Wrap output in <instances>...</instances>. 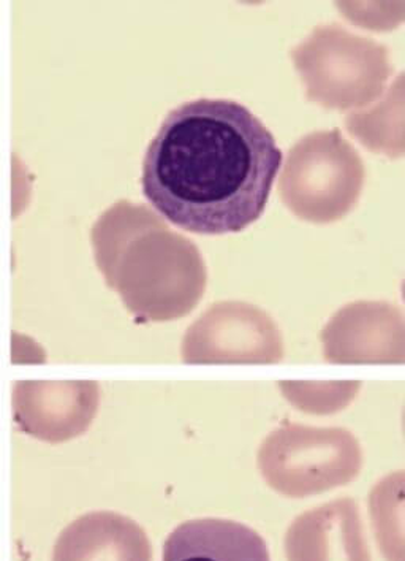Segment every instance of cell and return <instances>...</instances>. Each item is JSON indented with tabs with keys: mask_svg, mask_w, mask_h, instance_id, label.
<instances>
[{
	"mask_svg": "<svg viewBox=\"0 0 405 561\" xmlns=\"http://www.w3.org/2000/svg\"><path fill=\"white\" fill-rule=\"evenodd\" d=\"M95 262L109 289L141 322L184 318L206 289V265L194 241L144 205L120 201L92 227Z\"/></svg>",
	"mask_w": 405,
	"mask_h": 561,
	"instance_id": "2",
	"label": "cell"
},
{
	"mask_svg": "<svg viewBox=\"0 0 405 561\" xmlns=\"http://www.w3.org/2000/svg\"><path fill=\"white\" fill-rule=\"evenodd\" d=\"M290 561H369L360 524L339 514L300 518L287 538Z\"/></svg>",
	"mask_w": 405,
	"mask_h": 561,
	"instance_id": "9",
	"label": "cell"
},
{
	"mask_svg": "<svg viewBox=\"0 0 405 561\" xmlns=\"http://www.w3.org/2000/svg\"><path fill=\"white\" fill-rule=\"evenodd\" d=\"M53 561H152V549L137 522L103 511L77 518L60 533Z\"/></svg>",
	"mask_w": 405,
	"mask_h": 561,
	"instance_id": "7",
	"label": "cell"
},
{
	"mask_svg": "<svg viewBox=\"0 0 405 561\" xmlns=\"http://www.w3.org/2000/svg\"><path fill=\"white\" fill-rule=\"evenodd\" d=\"M162 561H271L268 545L257 531L227 518H194L177 525Z\"/></svg>",
	"mask_w": 405,
	"mask_h": 561,
	"instance_id": "8",
	"label": "cell"
},
{
	"mask_svg": "<svg viewBox=\"0 0 405 561\" xmlns=\"http://www.w3.org/2000/svg\"><path fill=\"white\" fill-rule=\"evenodd\" d=\"M364 176L360 152L340 130H320L290 149L279 180L280 197L303 221L336 222L360 201Z\"/></svg>",
	"mask_w": 405,
	"mask_h": 561,
	"instance_id": "4",
	"label": "cell"
},
{
	"mask_svg": "<svg viewBox=\"0 0 405 561\" xmlns=\"http://www.w3.org/2000/svg\"><path fill=\"white\" fill-rule=\"evenodd\" d=\"M346 127L369 151L390 159L404 158L405 72L400 73L377 104L351 112Z\"/></svg>",
	"mask_w": 405,
	"mask_h": 561,
	"instance_id": "10",
	"label": "cell"
},
{
	"mask_svg": "<svg viewBox=\"0 0 405 561\" xmlns=\"http://www.w3.org/2000/svg\"><path fill=\"white\" fill-rule=\"evenodd\" d=\"M280 339L271 319L246 304H218L190 329L183 343L186 364H241L276 357Z\"/></svg>",
	"mask_w": 405,
	"mask_h": 561,
	"instance_id": "5",
	"label": "cell"
},
{
	"mask_svg": "<svg viewBox=\"0 0 405 561\" xmlns=\"http://www.w3.org/2000/svg\"><path fill=\"white\" fill-rule=\"evenodd\" d=\"M280 165L276 138L247 106L198 99L163 119L146 151L141 190L186 232L240 233L265 213Z\"/></svg>",
	"mask_w": 405,
	"mask_h": 561,
	"instance_id": "1",
	"label": "cell"
},
{
	"mask_svg": "<svg viewBox=\"0 0 405 561\" xmlns=\"http://www.w3.org/2000/svg\"><path fill=\"white\" fill-rule=\"evenodd\" d=\"M12 404L21 432L45 443H66L91 427L101 407V386L95 381H18Z\"/></svg>",
	"mask_w": 405,
	"mask_h": 561,
	"instance_id": "6",
	"label": "cell"
},
{
	"mask_svg": "<svg viewBox=\"0 0 405 561\" xmlns=\"http://www.w3.org/2000/svg\"><path fill=\"white\" fill-rule=\"evenodd\" d=\"M290 55L305 98L337 112L374 104L385 94L394 72L386 46L339 24L315 27Z\"/></svg>",
	"mask_w": 405,
	"mask_h": 561,
	"instance_id": "3",
	"label": "cell"
}]
</instances>
